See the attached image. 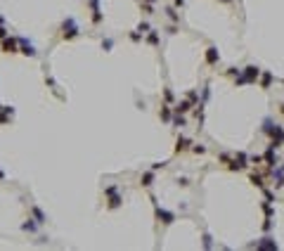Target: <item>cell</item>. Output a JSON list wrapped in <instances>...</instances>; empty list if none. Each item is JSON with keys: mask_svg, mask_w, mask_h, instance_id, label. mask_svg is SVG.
<instances>
[{"mask_svg": "<svg viewBox=\"0 0 284 251\" xmlns=\"http://www.w3.org/2000/svg\"><path fill=\"white\" fill-rule=\"evenodd\" d=\"M62 29H64V38H74V36H78V24H76L74 17H69V19L62 24Z\"/></svg>", "mask_w": 284, "mask_h": 251, "instance_id": "1", "label": "cell"}, {"mask_svg": "<svg viewBox=\"0 0 284 251\" xmlns=\"http://www.w3.org/2000/svg\"><path fill=\"white\" fill-rule=\"evenodd\" d=\"M22 43V52L24 55H28V57H36V48H33L31 43H26V40H19Z\"/></svg>", "mask_w": 284, "mask_h": 251, "instance_id": "2", "label": "cell"}, {"mask_svg": "<svg viewBox=\"0 0 284 251\" xmlns=\"http://www.w3.org/2000/svg\"><path fill=\"white\" fill-rule=\"evenodd\" d=\"M3 50H5V52H17V40L5 38V40H3Z\"/></svg>", "mask_w": 284, "mask_h": 251, "instance_id": "3", "label": "cell"}, {"mask_svg": "<svg viewBox=\"0 0 284 251\" xmlns=\"http://www.w3.org/2000/svg\"><path fill=\"white\" fill-rule=\"evenodd\" d=\"M256 78H258V66H246V81L251 83Z\"/></svg>", "mask_w": 284, "mask_h": 251, "instance_id": "4", "label": "cell"}, {"mask_svg": "<svg viewBox=\"0 0 284 251\" xmlns=\"http://www.w3.org/2000/svg\"><path fill=\"white\" fill-rule=\"evenodd\" d=\"M206 59H209L211 64H215V62H218V50H215V48H209V52H206Z\"/></svg>", "mask_w": 284, "mask_h": 251, "instance_id": "5", "label": "cell"}, {"mask_svg": "<svg viewBox=\"0 0 284 251\" xmlns=\"http://www.w3.org/2000/svg\"><path fill=\"white\" fill-rule=\"evenodd\" d=\"M258 246H263V249H277V244H275V242L270 239V237H265V239H263Z\"/></svg>", "mask_w": 284, "mask_h": 251, "instance_id": "6", "label": "cell"}, {"mask_svg": "<svg viewBox=\"0 0 284 251\" xmlns=\"http://www.w3.org/2000/svg\"><path fill=\"white\" fill-rule=\"evenodd\" d=\"M159 218H163V223H166V225L173 223V213H168V211H161V208H159Z\"/></svg>", "mask_w": 284, "mask_h": 251, "instance_id": "7", "label": "cell"}, {"mask_svg": "<svg viewBox=\"0 0 284 251\" xmlns=\"http://www.w3.org/2000/svg\"><path fill=\"white\" fill-rule=\"evenodd\" d=\"M187 144H189V140H185V138H178V152H180V149H187Z\"/></svg>", "mask_w": 284, "mask_h": 251, "instance_id": "8", "label": "cell"}, {"mask_svg": "<svg viewBox=\"0 0 284 251\" xmlns=\"http://www.w3.org/2000/svg\"><path fill=\"white\" fill-rule=\"evenodd\" d=\"M189 107H192V104H189V102H180V104H178L175 109H178V112H187Z\"/></svg>", "mask_w": 284, "mask_h": 251, "instance_id": "9", "label": "cell"}, {"mask_svg": "<svg viewBox=\"0 0 284 251\" xmlns=\"http://www.w3.org/2000/svg\"><path fill=\"white\" fill-rule=\"evenodd\" d=\"M152 180H154V178H152V173H147V175L142 178V185H147V187H149V185H152Z\"/></svg>", "mask_w": 284, "mask_h": 251, "instance_id": "10", "label": "cell"}, {"mask_svg": "<svg viewBox=\"0 0 284 251\" xmlns=\"http://www.w3.org/2000/svg\"><path fill=\"white\" fill-rule=\"evenodd\" d=\"M149 43H152V45L159 43V36H156V31H152V33H149Z\"/></svg>", "mask_w": 284, "mask_h": 251, "instance_id": "11", "label": "cell"}, {"mask_svg": "<svg viewBox=\"0 0 284 251\" xmlns=\"http://www.w3.org/2000/svg\"><path fill=\"white\" fill-rule=\"evenodd\" d=\"M33 213H36V218H38V223H45V216L38 211V208H33Z\"/></svg>", "mask_w": 284, "mask_h": 251, "instance_id": "12", "label": "cell"}, {"mask_svg": "<svg viewBox=\"0 0 284 251\" xmlns=\"http://www.w3.org/2000/svg\"><path fill=\"white\" fill-rule=\"evenodd\" d=\"M161 116L166 118V121H168V118H171V112H168V107H163V109H161Z\"/></svg>", "mask_w": 284, "mask_h": 251, "instance_id": "13", "label": "cell"}, {"mask_svg": "<svg viewBox=\"0 0 284 251\" xmlns=\"http://www.w3.org/2000/svg\"><path fill=\"white\" fill-rule=\"evenodd\" d=\"M270 81H272V76L265 74V76H263V86H270Z\"/></svg>", "mask_w": 284, "mask_h": 251, "instance_id": "14", "label": "cell"}, {"mask_svg": "<svg viewBox=\"0 0 284 251\" xmlns=\"http://www.w3.org/2000/svg\"><path fill=\"white\" fill-rule=\"evenodd\" d=\"M111 45H114V40H104V43H102V48H107V50H111Z\"/></svg>", "mask_w": 284, "mask_h": 251, "instance_id": "15", "label": "cell"}, {"mask_svg": "<svg viewBox=\"0 0 284 251\" xmlns=\"http://www.w3.org/2000/svg\"><path fill=\"white\" fill-rule=\"evenodd\" d=\"M5 36H7V31H5V29H0V38H5Z\"/></svg>", "mask_w": 284, "mask_h": 251, "instance_id": "16", "label": "cell"}, {"mask_svg": "<svg viewBox=\"0 0 284 251\" xmlns=\"http://www.w3.org/2000/svg\"><path fill=\"white\" fill-rule=\"evenodd\" d=\"M182 3H185V0H175V5H182Z\"/></svg>", "mask_w": 284, "mask_h": 251, "instance_id": "17", "label": "cell"}, {"mask_svg": "<svg viewBox=\"0 0 284 251\" xmlns=\"http://www.w3.org/2000/svg\"><path fill=\"white\" fill-rule=\"evenodd\" d=\"M225 3H230V0H225Z\"/></svg>", "mask_w": 284, "mask_h": 251, "instance_id": "18", "label": "cell"}, {"mask_svg": "<svg viewBox=\"0 0 284 251\" xmlns=\"http://www.w3.org/2000/svg\"><path fill=\"white\" fill-rule=\"evenodd\" d=\"M282 112H284V107H282Z\"/></svg>", "mask_w": 284, "mask_h": 251, "instance_id": "19", "label": "cell"}]
</instances>
